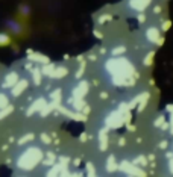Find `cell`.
I'll use <instances>...</instances> for the list:
<instances>
[{"mask_svg":"<svg viewBox=\"0 0 173 177\" xmlns=\"http://www.w3.org/2000/svg\"><path fill=\"white\" fill-rule=\"evenodd\" d=\"M105 71L114 86H134L138 79L134 64L124 56H114L105 62Z\"/></svg>","mask_w":173,"mask_h":177,"instance_id":"6da1fadb","label":"cell"},{"mask_svg":"<svg viewBox=\"0 0 173 177\" xmlns=\"http://www.w3.org/2000/svg\"><path fill=\"white\" fill-rule=\"evenodd\" d=\"M105 127L108 129H119L123 124L129 123L131 121V112H129V107L126 103H121L120 106L117 107L116 111L109 112L106 117H105Z\"/></svg>","mask_w":173,"mask_h":177,"instance_id":"7a4b0ae2","label":"cell"},{"mask_svg":"<svg viewBox=\"0 0 173 177\" xmlns=\"http://www.w3.org/2000/svg\"><path fill=\"white\" fill-rule=\"evenodd\" d=\"M152 0H128V6L131 11L135 12H144L149 6H150Z\"/></svg>","mask_w":173,"mask_h":177,"instance_id":"3957f363","label":"cell"},{"mask_svg":"<svg viewBox=\"0 0 173 177\" xmlns=\"http://www.w3.org/2000/svg\"><path fill=\"white\" fill-rule=\"evenodd\" d=\"M88 91H90V83L86 80H81L74 86L73 92H71V97H74V99H84L86 94H88Z\"/></svg>","mask_w":173,"mask_h":177,"instance_id":"277c9868","label":"cell"},{"mask_svg":"<svg viewBox=\"0 0 173 177\" xmlns=\"http://www.w3.org/2000/svg\"><path fill=\"white\" fill-rule=\"evenodd\" d=\"M159 36H161V34H159V29H158L156 26H150V27L146 29V39H147L149 42L155 44Z\"/></svg>","mask_w":173,"mask_h":177,"instance_id":"5b68a950","label":"cell"},{"mask_svg":"<svg viewBox=\"0 0 173 177\" xmlns=\"http://www.w3.org/2000/svg\"><path fill=\"white\" fill-rule=\"evenodd\" d=\"M108 148V127H103L99 130V150L106 151Z\"/></svg>","mask_w":173,"mask_h":177,"instance_id":"8992f818","label":"cell"},{"mask_svg":"<svg viewBox=\"0 0 173 177\" xmlns=\"http://www.w3.org/2000/svg\"><path fill=\"white\" fill-rule=\"evenodd\" d=\"M117 168H119V163H117V160H116V156H114V155H109V156L106 158V162H105V170H106V173H114Z\"/></svg>","mask_w":173,"mask_h":177,"instance_id":"52a82bcc","label":"cell"},{"mask_svg":"<svg viewBox=\"0 0 173 177\" xmlns=\"http://www.w3.org/2000/svg\"><path fill=\"white\" fill-rule=\"evenodd\" d=\"M69 105L73 107L74 111H79V112H82V109L86 106L84 99H74V97H70L69 99Z\"/></svg>","mask_w":173,"mask_h":177,"instance_id":"ba28073f","label":"cell"},{"mask_svg":"<svg viewBox=\"0 0 173 177\" xmlns=\"http://www.w3.org/2000/svg\"><path fill=\"white\" fill-rule=\"evenodd\" d=\"M149 99H150V94L149 92H143V94H140L138 95V107H137V111L138 112H143L146 106H147V103H149Z\"/></svg>","mask_w":173,"mask_h":177,"instance_id":"9c48e42d","label":"cell"},{"mask_svg":"<svg viewBox=\"0 0 173 177\" xmlns=\"http://www.w3.org/2000/svg\"><path fill=\"white\" fill-rule=\"evenodd\" d=\"M69 74V70L65 68V67H55V71H53V77L55 79H62L64 76H67Z\"/></svg>","mask_w":173,"mask_h":177,"instance_id":"30bf717a","label":"cell"},{"mask_svg":"<svg viewBox=\"0 0 173 177\" xmlns=\"http://www.w3.org/2000/svg\"><path fill=\"white\" fill-rule=\"evenodd\" d=\"M44 105H46V100H44V99H38V100H36V102L34 103V106L29 109V112H27V114H34L35 111H38V109H43V107H44Z\"/></svg>","mask_w":173,"mask_h":177,"instance_id":"8fae6325","label":"cell"},{"mask_svg":"<svg viewBox=\"0 0 173 177\" xmlns=\"http://www.w3.org/2000/svg\"><path fill=\"white\" fill-rule=\"evenodd\" d=\"M128 176H146V173L143 171V170H140L138 165H132V168L128 171Z\"/></svg>","mask_w":173,"mask_h":177,"instance_id":"7c38bea8","label":"cell"},{"mask_svg":"<svg viewBox=\"0 0 173 177\" xmlns=\"http://www.w3.org/2000/svg\"><path fill=\"white\" fill-rule=\"evenodd\" d=\"M53 71H55V65L50 64V62H47V64L41 68V73H43V74H47V76H50V77H53Z\"/></svg>","mask_w":173,"mask_h":177,"instance_id":"4fadbf2b","label":"cell"},{"mask_svg":"<svg viewBox=\"0 0 173 177\" xmlns=\"http://www.w3.org/2000/svg\"><path fill=\"white\" fill-rule=\"evenodd\" d=\"M61 89L59 88H56L55 91H53L52 94H50V97H52V100H53V103H56V105H59V102H61V99H62V95H61Z\"/></svg>","mask_w":173,"mask_h":177,"instance_id":"5bb4252c","label":"cell"},{"mask_svg":"<svg viewBox=\"0 0 173 177\" xmlns=\"http://www.w3.org/2000/svg\"><path fill=\"white\" fill-rule=\"evenodd\" d=\"M154 56H155V52H154V50H152V52H149V53L146 54V58H144L143 64H144L146 67H150V65L154 64Z\"/></svg>","mask_w":173,"mask_h":177,"instance_id":"9a60e30c","label":"cell"},{"mask_svg":"<svg viewBox=\"0 0 173 177\" xmlns=\"http://www.w3.org/2000/svg\"><path fill=\"white\" fill-rule=\"evenodd\" d=\"M135 165H141V167H146L147 165V158H144L143 155H140V156H137L135 159L132 160Z\"/></svg>","mask_w":173,"mask_h":177,"instance_id":"2e32d148","label":"cell"},{"mask_svg":"<svg viewBox=\"0 0 173 177\" xmlns=\"http://www.w3.org/2000/svg\"><path fill=\"white\" fill-rule=\"evenodd\" d=\"M126 52V47L124 46H119V47H114L112 50H111V54L112 56H120V54H123Z\"/></svg>","mask_w":173,"mask_h":177,"instance_id":"e0dca14e","label":"cell"},{"mask_svg":"<svg viewBox=\"0 0 173 177\" xmlns=\"http://www.w3.org/2000/svg\"><path fill=\"white\" fill-rule=\"evenodd\" d=\"M55 159H56L55 153L49 151V153H47V159L44 160V165H53V163H55Z\"/></svg>","mask_w":173,"mask_h":177,"instance_id":"ac0fdd59","label":"cell"},{"mask_svg":"<svg viewBox=\"0 0 173 177\" xmlns=\"http://www.w3.org/2000/svg\"><path fill=\"white\" fill-rule=\"evenodd\" d=\"M41 74H43V73H41L40 68H35V70H34V80H35V83H36V85H40V83H41Z\"/></svg>","mask_w":173,"mask_h":177,"instance_id":"d6986e66","label":"cell"},{"mask_svg":"<svg viewBox=\"0 0 173 177\" xmlns=\"http://www.w3.org/2000/svg\"><path fill=\"white\" fill-rule=\"evenodd\" d=\"M84 71H85V64H84V61H81V67H79V70L76 71V74H74V77H76V79H79V77H82V74H84Z\"/></svg>","mask_w":173,"mask_h":177,"instance_id":"ffe728a7","label":"cell"},{"mask_svg":"<svg viewBox=\"0 0 173 177\" xmlns=\"http://www.w3.org/2000/svg\"><path fill=\"white\" fill-rule=\"evenodd\" d=\"M94 174H96L94 165H93L91 162H88V163H86V176H94Z\"/></svg>","mask_w":173,"mask_h":177,"instance_id":"44dd1931","label":"cell"},{"mask_svg":"<svg viewBox=\"0 0 173 177\" xmlns=\"http://www.w3.org/2000/svg\"><path fill=\"white\" fill-rule=\"evenodd\" d=\"M109 20H112V17L109 15V14H103V15H100L99 17V24H103V23H106V21H109Z\"/></svg>","mask_w":173,"mask_h":177,"instance_id":"7402d4cb","label":"cell"},{"mask_svg":"<svg viewBox=\"0 0 173 177\" xmlns=\"http://www.w3.org/2000/svg\"><path fill=\"white\" fill-rule=\"evenodd\" d=\"M164 121H166V117H164V115H159L155 121H154V126H155V127H161Z\"/></svg>","mask_w":173,"mask_h":177,"instance_id":"603a6c76","label":"cell"},{"mask_svg":"<svg viewBox=\"0 0 173 177\" xmlns=\"http://www.w3.org/2000/svg\"><path fill=\"white\" fill-rule=\"evenodd\" d=\"M169 132L173 135V112H170V118H169Z\"/></svg>","mask_w":173,"mask_h":177,"instance_id":"cb8c5ba5","label":"cell"},{"mask_svg":"<svg viewBox=\"0 0 173 177\" xmlns=\"http://www.w3.org/2000/svg\"><path fill=\"white\" fill-rule=\"evenodd\" d=\"M170 26H172V21L170 20H166L164 23H162V30L166 32V30H169L170 29Z\"/></svg>","mask_w":173,"mask_h":177,"instance_id":"d4e9b609","label":"cell"},{"mask_svg":"<svg viewBox=\"0 0 173 177\" xmlns=\"http://www.w3.org/2000/svg\"><path fill=\"white\" fill-rule=\"evenodd\" d=\"M93 34H94V36H96L97 39H102V38H103V34H102L100 30H97V29H94V30H93Z\"/></svg>","mask_w":173,"mask_h":177,"instance_id":"484cf974","label":"cell"},{"mask_svg":"<svg viewBox=\"0 0 173 177\" xmlns=\"http://www.w3.org/2000/svg\"><path fill=\"white\" fill-rule=\"evenodd\" d=\"M41 141L44 142V144H52V141H50V138H49L47 135H44V133L41 135Z\"/></svg>","mask_w":173,"mask_h":177,"instance_id":"4316f807","label":"cell"},{"mask_svg":"<svg viewBox=\"0 0 173 177\" xmlns=\"http://www.w3.org/2000/svg\"><path fill=\"white\" fill-rule=\"evenodd\" d=\"M24 88H26V82H21V83H20V86H17V89H15L14 92H15V94H17V92H21Z\"/></svg>","mask_w":173,"mask_h":177,"instance_id":"83f0119b","label":"cell"},{"mask_svg":"<svg viewBox=\"0 0 173 177\" xmlns=\"http://www.w3.org/2000/svg\"><path fill=\"white\" fill-rule=\"evenodd\" d=\"M167 145H169V141L164 139V141H159V145H158V147H159L161 150H164V148H167Z\"/></svg>","mask_w":173,"mask_h":177,"instance_id":"f1b7e54d","label":"cell"},{"mask_svg":"<svg viewBox=\"0 0 173 177\" xmlns=\"http://www.w3.org/2000/svg\"><path fill=\"white\" fill-rule=\"evenodd\" d=\"M155 44L158 46V47H161V46L164 44V38H162V36H159V38H158V41H156Z\"/></svg>","mask_w":173,"mask_h":177,"instance_id":"f546056e","label":"cell"},{"mask_svg":"<svg viewBox=\"0 0 173 177\" xmlns=\"http://www.w3.org/2000/svg\"><path fill=\"white\" fill-rule=\"evenodd\" d=\"M144 20H146V15L141 12V14H138V21L140 23H144Z\"/></svg>","mask_w":173,"mask_h":177,"instance_id":"4dcf8cb0","label":"cell"},{"mask_svg":"<svg viewBox=\"0 0 173 177\" xmlns=\"http://www.w3.org/2000/svg\"><path fill=\"white\" fill-rule=\"evenodd\" d=\"M126 127H128V130H129V132H135V126H132V124H126Z\"/></svg>","mask_w":173,"mask_h":177,"instance_id":"1f68e13d","label":"cell"},{"mask_svg":"<svg viewBox=\"0 0 173 177\" xmlns=\"http://www.w3.org/2000/svg\"><path fill=\"white\" fill-rule=\"evenodd\" d=\"M86 138H88V135H86V133H82V135H81V142H85Z\"/></svg>","mask_w":173,"mask_h":177,"instance_id":"d6a6232c","label":"cell"},{"mask_svg":"<svg viewBox=\"0 0 173 177\" xmlns=\"http://www.w3.org/2000/svg\"><path fill=\"white\" fill-rule=\"evenodd\" d=\"M161 12V6H155L154 8V14H159Z\"/></svg>","mask_w":173,"mask_h":177,"instance_id":"836d02e7","label":"cell"},{"mask_svg":"<svg viewBox=\"0 0 173 177\" xmlns=\"http://www.w3.org/2000/svg\"><path fill=\"white\" fill-rule=\"evenodd\" d=\"M124 144H126V141H124V138H120V139H119V145H120V147H123Z\"/></svg>","mask_w":173,"mask_h":177,"instance_id":"e575fe53","label":"cell"},{"mask_svg":"<svg viewBox=\"0 0 173 177\" xmlns=\"http://www.w3.org/2000/svg\"><path fill=\"white\" fill-rule=\"evenodd\" d=\"M166 111H167V112H173V105H167Z\"/></svg>","mask_w":173,"mask_h":177,"instance_id":"d590c367","label":"cell"},{"mask_svg":"<svg viewBox=\"0 0 173 177\" xmlns=\"http://www.w3.org/2000/svg\"><path fill=\"white\" fill-rule=\"evenodd\" d=\"M73 163H74V165H76V167H78V165H79V163H81V159H79V158H76V159H74V162H73Z\"/></svg>","mask_w":173,"mask_h":177,"instance_id":"8d00e7d4","label":"cell"},{"mask_svg":"<svg viewBox=\"0 0 173 177\" xmlns=\"http://www.w3.org/2000/svg\"><path fill=\"white\" fill-rule=\"evenodd\" d=\"M96 59H97V56H96V54H91V56H90V61H93V62H94Z\"/></svg>","mask_w":173,"mask_h":177,"instance_id":"74e56055","label":"cell"},{"mask_svg":"<svg viewBox=\"0 0 173 177\" xmlns=\"http://www.w3.org/2000/svg\"><path fill=\"white\" fill-rule=\"evenodd\" d=\"M106 97H108V94H106V92H102V94H100V99H106Z\"/></svg>","mask_w":173,"mask_h":177,"instance_id":"f35d334b","label":"cell"},{"mask_svg":"<svg viewBox=\"0 0 173 177\" xmlns=\"http://www.w3.org/2000/svg\"><path fill=\"white\" fill-rule=\"evenodd\" d=\"M155 159V156H154V155H149V156H147V160H154Z\"/></svg>","mask_w":173,"mask_h":177,"instance_id":"ab89813d","label":"cell"}]
</instances>
